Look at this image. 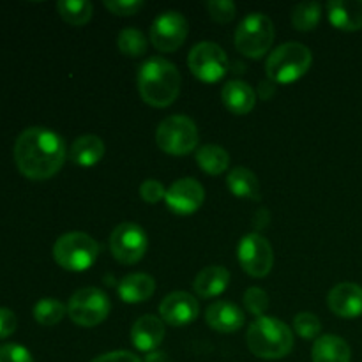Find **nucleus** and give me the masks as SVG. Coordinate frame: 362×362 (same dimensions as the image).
I'll list each match as a JSON object with an SVG mask.
<instances>
[{"mask_svg":"<svg viewBox=\"0 0 362 362\" xmlns=\"http://www.w3.org/2000/svg\"><path fill=\"white\" fill-rule=\"evenodd\" d=\"M189 71L205 83H216L228 73V57L216 42L202 41L191 48L187 55Z\"/></svg>","mask_w":362,"mask_h":362,"instance_id":"1a4fd4ad","label":"nucleus"},{"mask_svg":"<svg viewBox=\"0 0 362 362\" xmlns=\"http://www.w3.org/2000/svg\"><path fill=\"white\" fill-rule=\"evenodd\" d=\"M182 78L179 69L163 57H152L138 71V92L147 105L166 108L180 94Z\"/></svg>","mask_w":362,"mask_h":362,"instance_id":"f03ea898","label":"nucleus"},{"mask_svg":"<svg viewBox=\"0 0 362 362\" xmlns=\"http://www.w3.org/2000/svg\"><path fill=\"white\" fill-rule=\"evenodd\" d=\"M274 92H276V87L271 80L262 81L260 88H258V94H260V98L265 99V101H267V99H271L272 95H274Z\"/></svg>","mask_w":362,"mask_h":362,"instance_id":"4c0bfd02","label":"nucleus"},{"mask_svg":"<svg viewBox=\"0 0 362 362\" xmlns=\"http://www.w3.org/2000/svg\"><path fill=\"white\" fill-rule=\"evenodd\" d=\"M57 11L64 21L74 27H81L90 21L94 6L88 0H60L57 4Z\"/></svg>","mask_w":362,"mask_h":362,"instance_id":"a878e982","label":"nucleus"},{"mask_svg":"<svg viewBox=\"0 0 362 362\" xmlns=\"http://www.w3.org/2000/svg\"><path fill=\"white\" fill-rule=\"evenodd\" d=\"M311 60L313 55L308 46L290 41L278 46L269 55L265 62V73L272 83L288 85L300 80L310 71Z\"/></svg>","mask_w":362,"mask_h":362,"instance_id":"20e7f679","label":"nucleus"},{"mask_svg":"<svg viewBox=\"0 0 362 362\" xmlns=\"http://www.w3.org/2000/svg\"><path fill=\"white\" fill-rule=\"evenodd\" d=\"M66 158L64 138L46 127H28L14 144V163L21 175L32 180H46L57 175Z\"/></svg>","mask_w":362,"mask_h":362,"instance_id":"f257e3e1","label":"nucleus"},{"mask_svg":"<svg viewBox=\"0 0 362 362\" xmlns=\"http://www.w3.org/2000/svg\"><path fill=\"white\" fill-rule=\"evenodd\" d=\"M311 357H313V362H350L352 350L349 343L339 336L324 334L315 339Z\"/></svg>","mask_w":362,"mask_h":362,"instance_id":"4be33fe9","label":"nucleus"},{"mask_svg":"<svg viewBox=\"0 0 362 362\" xmlns=\"http://www.w3.org/2000/svg\"><path fill=\"white\" fill-rule=\"evenodd\" d=\"M237 258L244 272L253 278H265L274 264L271 244L260 233H247L243 237L237 246Z\"/></svg>","mask_w":362,"mask_h":362,"instance_id":"9b49d317","label":"nucleus"},{"mask_svg":"<svg viewBox=\"0 0 362 362\" xmlns=\"http://www.w3.org/2000/svg\"><path fill=\"white\" fill-rule=\"evenodd\" d=\"M327 16L332 27L345 32L362 28V0H331L327 4Z\"/></svg>","mask_w":362,"mask_h":362,"instance_id":"a211bd4d","label":"nucleus"},{"mask_svg":"<svg viewBox=\"0 0 362 362\" xmlns=\"http://www.w3.org/2000/svg\"><path fill=\"white\" fill-rule=\"evenodd\" d=\"M105 7L117 16H133L141 11V0H105Z\"/></svg>","mask_w":362,"mask_h":362,"instance_id":"473e14b6","label":"nucleus"},{"mask_svg":"<svg viewBox=\"0 0 362 362\" xmlns=\"http://www.w3.org/2000/svg\"><path fill=\"white\" fill-rule=\"evenodd\" d=\"M67 313V306H64L57 299H41L34 306V318L37 324L52 327L57 325Z\"/></svg>","mask_w":362,"mask_h":362,"instance_id":"c85d7f7f","label":"nucleus"},{"mask_svg":"<svg viewBox=\"0 0 362 362\" xmlns=\"http://www.w3.org/2000/svg\"><path fill=\"white\" fill-rule=\"evenodd\" d=\"M140 197L144 198V202H147V204H158V202L165 200L166 189L159 180L148 179L140 186Z\"/></svg>","mask_w":362,"mask_h":362,"instance_id":"f704fd0d","label":"nucleus"},{"mask_svg":"<svg viewBox=\"0 0 362 362\" xmlns=\"http://www.w3.org/2000/svg\"><path fill=\"white\" fill-rule=\"evenodd\" d=\"M205 322L214 331L230 334V332H235L243 327L244 322H246V317H244V313L235 304L226 303V300H218V303L211 304L207 308V311H205Z\"/></svg>","mask_w":362,"mask_h":362,"instance_id":"f3484780","label":"nucleus"},{"mask_svg":"<svg viewBox=\"0 0 362 362\" xmlns=\"http://www.w3.org/2000/svg\"><path fill=\"white\" fill-rule=\"evenodd\" d=\"M197 163L209 175H221L230 165V156L219 145H204L197 152Z\"/></svg>","mask_w":362,"mask_h":362,"instance_id":"393cba45","label":"nucleus"},{"mask_svg":"<svg viewBox=\"0 0 362 362\" xmlns=\"http://www.w3.org/2000/svg\"><path fill=\"white\" fill-rule=\"evenodd\" d=\"M223 105L228 108V112H232L233 115H246L251 110L255 108V103H257V94L251 88V85H247L246 81L240 80H232L223 87L221 90Z\"/></svg>","mask_w":362,"mask_h":362,"instance_id":"6ab92c4d","label":"nucleus"},{"mask_svg":"<svg viewBox=\"0 0 362 362\" xmlns=\"http://www.w3.org/2000/svg\"><path fill=\"white\" fill-rule=\"evenodd\" d=\"M0 362H34V359L25 346L6 343L0 346Z\"/></svg>","mask_w":362,"mask_h":362,"instance_id":"72a5a7b5","label":"nucleus"},{"mask_svg":"<svg viewBox=\"0 0 362 362\" xmlns=\"http://www.w3.org/2000/svg\"><path fill=\"white\" fill-rule=\"evenodd\" d=\"M117 45L122 55L131 57V59H136L147 53V37L144 35V32L138 30V28H124L119 34L117 39Z\"/></svg>","mask_w":362,"mask_h":362,"instance_id":"cd10ccee","label":"nucleus"},{"mask_svg":"<svg viewBox=\"0 0 362 362\" xmlns=\"http://www.w3.org/2000/svg\"><path fill=\"white\" fill-rule=\"evenodd\" d=\"M198 303L191 293L172 292L159 304V313L165 324L172 327H186L198 317Z\"/></svg>","mask_w":362,"mask_h":362,"instance_id":"4468645a","label":"nucleus"},{"mask_svg":"<svg viewBox=\"0 0 362 362\" xmlns=\"http://www.w3.org/2000/svg\"><path fill=\"white\" fill-rule=\"evenodd\" d=\"M209 14L218 23H228L235 18V4L230 0H211L207 2Z\"/></svg>","mask_w":362,"mask_h":362,"instance_id":"2f4dec72","label":"nucleus"},{"mask_svg":"<svg viewBox=\"0 0 362 362\" xmlns=\"http://www.w3.org/2000/svg\"><path fill=\"white\" fill-rule=\"evenodd\" d=\"M147 233L134 223H120L110 235V251L124 265L138 264L147 253Z\"/></svg>","mask_w":362,"mask_h":362,"instance_id":"9d476101","label":"nucleus"},{"mask_svg":"<svg viewBox=\"0 0 362 362\" xmlns=\"http://www.w3.org/2000/svg\"><path fill=\"white\" fill-rule=\"evenodd\" d=\"M244 308H246L251 315L262 318L269 308L267 293L262 288H257V286L247 288L246 293H244Z\"/></svg>","mask_w":362,"mask_h":362,"instance_id":"7c9ffc66","label":"nucleus"},{"mask_svg":"<svg viewBox=\"0 0 362 362\" xmlns=\"http://www.w3.org/2000/svg\"><path fill=\"white\" fill-rule=\"evenodd\" d=\"M165 339V322L154 315H144L131 329V341L140 352H154Z\"/></svg>","mask_w":362,"mask_h":362,"instance_id":"dca6fc26","label":"nucleus"},{"mask_svg":"<svg viewBox=\"0 0 362 362\" xmlns=\"http://www.w3.org/2000/svg\"><path fill=\"white\" fill-rule=\"evenodd\" d=\"M92 362H141V359L134 354L126 352V350H115V352H108L95 357Z\"/></svg>","mask_w":362,"mask_h":362,"instance_id":"e433bc0d","label":"nucleus"},{"mask_svg":"<svg viewBox=\"0 0 362 362\" xmlns=\"http://www.w3.org/2000/svg\"><path fill=\"white\" fill-rule=\"evenodd\" d=\"M103 156H105V144L95 134L78 136L69 148L71 161L78 166H83V168L98 165L103 159Z\"/></svg>","mask_w":362,"mask_h":362,"instance_id":"5701e85b","label":"nucleus"},{"mask_svg":"<svg viewBox=\"0 0 362 362\" xmlns=\"http://www.w3.org/2000/svg\"><path fill=\"white\" fill-rule=\"evenodd\" d=\"M99 257V244L83 232H69L59 237L53 246V258L71 272L88 271Z\"/></svg>","mask_w":362,"mask_h":362,"instance_id":"39448f33","label":"nucleus"},{"mask_svg":"<svg viewBox=\"0 0 362 362\" xmlns=\"http://www.w3.org/2000/svg\"><path fill=\"white\" fill-rule=\"evenodd\" d=\"M205 200V189L197 179H179L168 187L165 197V204L173 214L191 216L202 207Z\"/></svg>","mask_w":362,"mask_h":362,"instance_id":"ddd939ff","label":"nucleus"},{"mask_svg":"<svg viewBox=\"0 0 362 362\" xmlns=\"http://www.w3.org/2000/svg\"><path fill=\"white\" fill-rule=\"evenodd\" d=\"M293 329L303 339H318L320 338L322 324L317 315L303 311V313L293 318Z\"/></svg>","mask_w":362,"mask_h":362,"instance_id":"c756f323","label":"nucleus"},{"mask_svg":"<svg viewBox=\"0 0 362 362\" xmlns=\"http://www.w3.org/2000/svg\"><path fill=\"white\" fill-rule=\"evenodd\" d=\"M112 304L103 290L88 286L73 293L67 304V315L80 327H95L106 320Z\"/></svg>","mask_w":362,"mask_h":362,"instance_id":"6e6552de","label":"nucleus"},{"mask_svg":"<svg viewBox=\"0 0 362 362\" xmlns=\"http://www.w3.org/2000/svg\"><path fill=\"white\" fill-rule=\"evenodd\" d=\"M16 315L9 308H0V339H6L16 331Z\"/></svg>","mask_w":362,"mask_h":362,"instance_id":"c9c22d12","label":"nucleus"},{"mask_svg":"<svg viewBox=\"0 0 362 362\" xmlns=\"http://www.w3.org/2000/svg\"><path fill=\"white\" fill-rule=\"evenodd\" d=\"M322 18V6L318 2H303L293 9L292 25L300 32H310L317 28Z\"/></svg>","mask_w":362,"mask_h":362,"instance_id":"bb28decb","label":"nucleus"},{"mask_svg":"<svg viewBox=\"0 0 362 362\" xmlns=\"http://www.w3.org/2000/svg\"><path fill=\"white\" fill-rule=\"evenodd\" d=\"M327 304L341 318H357L362 315V286L356 283H339L329 292Z\"/></svg>","mask_w":362,"mask_h":362,"instance_id":"2eb2a0df","label":"nucleus"},{"mask_svg":"<svg viewBox=\"0 0 362 362\" xmlns=\"http://www.w3.org/2000/svg\"><path fill=\"white\" fill-rule=\"evenodd\" d=\"M189 32L187 20L177 11H165L151 27V42L163 53L177 52L184 45Z\"/></svg>","mask_w":362,"mask_h":362,"instance_id":"f8f14e48","label":"nucleus"},{"mask_svg":"<svg viewBox=\"0 0 362 362\" xmlns=\"http://www.w3.org/2000/svg\"><path fill=\"white\" fill-rule=\"evenodd\" d=\"M230 283V272L225 267L219 265H211V267L202 269L197 274L193 283V288L198 297L202 299H211V297H218L228 288Z\"/></svg>","mask_w":362,"mask_h":362,"instance_id":"aec40b11","label":"nucleus"},{"mask_svg":"<svg viewBox=\"0 0 362 362\" xmlns=\"http://www.w3.org/2000/svg\"><path fill=\"white\" fill-rule=\"evenodd\" d=\"M228 189L233 197L244 198V200H260V182L251 170L244 166H237L235 170L226 177Z\"/></svg>","mask_w":362,"mask_h":362,"instance_id":"b1692460","label":"nucleus"},{"mask_svg":"<svg viewBox=\"0 0 362 362\" xmlns=\"http://www.w3.org/2000/svg\"><path fill=\"white\" fill-rule=\"evenodd\" d=\"M274 41V25L264 13H251L235 30V48L250 59H262Z\"/></svg>","mask_w":362,"mask_h":362,"instance_id":"423d86ee","label":"nucleus"},{"mask_svg":"<svg viewBox=\"0 0 362 362\" xmlns=\"http://www.w3.org/2000/svg\"><path fill=\"white\" fill-rule=\"evenodd\" d=\"M255 223H257V228H265L269 223V211L267 209H260L257 214V218H255Z\"/></svg>","mask_w":362,"mask_h":362,"instance_id":"58836bf2","label":"nucleus"},{"mask_svg":"<svg viewBox=\"0 0 362 362\" xmlns=\"http://www.w3.org/2000/svg\"><path fill=\"white\" fill-rule=\"evenodd\" d=\"M246 339L251 352L267 361L283 359L293 349L292 329L272 317L257 318L247 329Z\"/></svg>","mask_w":362,"mask_h":362,"instance_id":"7ed1b4c3","label":"nucleus"},{"mask_svg":"<svg viewBox=\"0 0 362 362\" xmlns=\"http://www.w3.org/2000/svg\"><path fill=\"white\" fill-rule=\"evenodd\" d=\"M159 148L170 156H187L198 145V127L189 117L170 115L156 131Z\"/></svg>","mask_w":362,"mask_h":362,"instance_id":"0eeeda50","label":"nucleus"},{"mask_svg":"<svg viewBox=\"0 0 362 362\" xmlns=\"http://www.w3.org/2000/svg\"><path fill=\"white\" fill-rule=\"evenodd\" d=\"M156 292V281L152 276L134 272V274L126 276L119 283V297L127 304L145 303L151 299Z\"/></svg>","mask_w":362,"mask_h":362,"instance_id":"412c9836","label":"nucleus"}]
</instances>
